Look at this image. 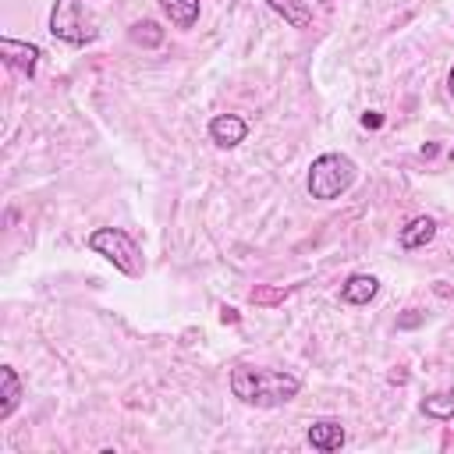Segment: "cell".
Instances as JSON below:
<instances>
[{
    "instance_id": "5bb4252c",
    "label": "cell",
    "mask_w": 454,
    "mask_h": 454,
    "mask_svg": "<svg viewBox=\"0 0 454 454\" xmlns=\"http://www.w3.org/2000/svg\"><path fill=\"white\" fill-rule=\"evenodd\" d=\"M128 39H131L135 46L153 50V46H160V43H163V28H160L156 21H135V25L128 28Z\"/></svg>"
},
{
    "instance_id": "9c48e42d",
    "label": "cell",
    "mask_w": 454,
    "mask_h": 454,
    "mask_svg": "<svg viewBox=\"0 0 454 454\" xmlns=\"http://www.w3.org/2000/svg\"><path fill=\"white\" fill-rule=\"evenodd\" d=\"M436 238V223L429 220V216H415V220H408L404 227H401V234H397V241H401V248H422V245H429Z\"/></svg>"
},
{
    "instance_id": "7c38bea8",
    "label": "cell",
    "mask_w": 454,
    "mask_h": 454,
    "mask_svg": "<svg viewBox=\"0 0 454 454\" xmlns=\"http://www.w3.org/2000/svg\"><path fill=\"white\" fill-rule=\"evenodd\" d=\"M160 7L174 28H192L199 21V0H160Z\"/></svg>"
},
{
    "instance_id": "ac0fdd59",
    "label": "cell",
    "mask_w": 454,
    "mask_h": 454,
    "mask_svg": "<svg viewBox=\"0 0 454 454\" xmlns=\"http://www.w3.org/2000/svg\"><path fill=\"white\" fill-rule=\"evenodd\" d=\"M447 89H450V96H454V67H450V74H447Z\"/></svg>"
},
{
    "instance_id": "7a4b0ae2",
    "label": "cell",
    "mask_w": 454,
    "mask_h": 454,
    "mask_svg": "<svg viewBox=\"0 0 454 454\" xmlns=\"http://www.w3.org/2000/svg\"><path fill=\"white\" fill-rule=\"evenodd\" d=\"M355 174H358V167H355L351 156H344V153H323V156L312 160L309 177H305V188H309L312 199L333 202V199H340L355 184Z\"/></svg>"
},
{
    "instance_id": "8992f818",
    "label": "cell",
    "mask_w": 454,
    "mask_h": 454,
    "mask_svg": "<svg viewBox=\"0 0 454 454\" xmlns=\"http://www.w3.org/2000/svg\"><path fill=\"white\" fill-rule=\"evenodd\" d=\"M245 135H248V124H245V117H238V114H216V117L209 121V138H213L220 149H234L238 142H245Z\"/></svg>"
},
{
    "instance_id": "30bf717a",
    "label": "cell",
    "mask_w": 454,
    "mask_h": 454,
    "mask_svg": "<svg viewBox=\"0 0 454 454\" xmlns=\"http://www.w3.org/2000/svg\"><path fill=\"white\" fill-rule=\"evenodd\" d=\"M18 401H21V380L11 365H0V422H7L14 415Z\"/></svg>"
},
{
    "instance_id": "4fadbf2b",
    "label": "cell",
    "mask_w": 454,
    "mask_h": 454,
    "mask_svg": "<svg viewBox=\"0 0 454 454\" xmlns=\"http://www.w3.org/2000/svg\"><path fill=\"white\" fill-rule=\"evenodd\" d=\"M422 411H426L429 419H440V422L454 419V390H440V394H429V397L422 401Z\"/></svg>"
},
{
    "instance_id": "8fae6325",
    "label": "cell",
    "mask_w": 454,
    "mask_h": 454,
    "mask_svg": "<svg viewBox=\"0 0 454 454\" xmlns=\"http://www.w3.org/2000/svg\"><path fill=\"white\" fill-rule=\"evenodd\" d=\"M291 28H309L312 25V7H309V0H266Z\"/></svg>"
},
{
    "instance_id": "52a82bcc",
    "label": "cell",
    "mask_w": 454,
    "mask_h": 454,
    "mask_svg": "<svg viewBox=\"0 0 454 454\" xmlns=\"http://www.w3.org/2000/svg\"><path fill=\"white\" fill-rule=\"evenodd\" d=\"M344 440H348V433H344V426L333 422V419H319V422L309 426V447H312V450L330 454V450H340Z\"/></svg>"
},
{
    "instance_id": "d6986e66",
    "label": "cell",
    "mask_w": 454,
    "mask_h": 454,
    "mask_svg": "<svg viewBox=\"0 0 454 454\" xmlns=\"http://www.w3.org/2000/svg\"><path fill=\"white\" fill-rule=\"evenodd\" d=\"M450 160H454V145H450Z\"/></svg>"
},
{
    "instance_id": "ba28073f",
    "label": "cell",
    "mask_w": 454,
    "mask_h": 454,
    "mask_svg": "<svg viewBox=\"0 0 454 454\" xmlns=\"http://www.w3.org/2000/svg\"><path fill=\"white\" fill-rule=\"evenodd\" d=\"M380 291V280L372 273H351L344 284H340V301L344 305H369Z\"/></svg>"
},
{
    "instance_id": "277c9868",
    "label": "cell",
    "mask_w": 454,
    "mask_h": 454,
    "mask_svg": "<svg viewBox=\"0 0 454 454\" xmlns=\"http://www.w3.org/2000/svg\"><path fill=\"white\" fill-rule=\"evenodd\" d=\"M50 35L71 46H85L96 39V28L82 7V0H53L50 7Z\"/></svg>"
},
{
    "instance_id": "5b68a950",
    "label": "cell",
    "mask_w": 454,
    "mask_h": 454,
    "mask_svg": "<svg viewBox=\"0 0 454 454\" xmlns=\"http://www.w3.org/2000/svg\"><path fill=\"white\" fill-rule=\"evenodd\" d=\"M0 57H4V64H7L11 71H18V74L32 78V74H35V67H39V57H43V50H39L35 43L0 39Z\"/></svg>"
},
{
    "instance_id": "2e32d148",
    "label": "cell",
    "mask_w": 454,
    "mask_h": 454,
    "mask_svg": "<svg viewBox=\"0 0 454 454\" xmlns=\"http://www.w3.org/2000/svg\"><path fill=\"white\" fill-rule=\"evenodd\" d=\"M362 124H365V128H380V124H383V117H380L376 110H369V114H362Z\"/></svg>"
},
{
    "instance_id": "6da1fadb",
    "label": "cell",
    "mask_w": 454,
    "mask_h": 454,
    "mask_svg": "<svg viewBox=\"0 0 454 454\" xmlns=\"http://www.w3.org/2000/svg\"><path fill=\"white\" fill-rule=\"evenodd\" d=\"M301 390V380L277 369H255V365H234L231 369V394L255 408H277L287 404Z\"/></svg>"
},
{
    "instance_id": "9a60e30c",
    "label": "cell",
    "mask_w": 454,
    "mask_h": 454,
    "mask_svg": "<svg viewBox=\"0 0 454 454\" xmlns=\"http://www.w3.org/2000/svg\"><path fill=\"white\" fill-rule=\"evenodd\" d=\"M287 294H291V287H266V284H255V287L248 291V301H252V305H280Z\"/></svg>"
},
{
    "instance_id": "3957f363",
    "label": "cell",
    "mask_w": 454,
    "mask_h": 454,
    "mask_svg": "<svg viewBox=\"0 0 454 454\" xmlns=\"http://www.w3.org/2000/svg\"><path fill=\"white\" fill-rule=\"evenodd\" d=\"M85 245L96 255H103L106 262H114V270H121L124 277H142L145 273V259H142L138 241L128 231H121V227H96L85 238Z\"/></svg>"
},
{
    "instance_id": "e0dca14e",
    "label": "cell",
    "mask_w": 454,
    "mask_h": 454,
    "mask_svg": "<svg viewBox=\"0 0 454 454\" xmlns=\"http://www.w3.org/2000/svg\"><path fill=\"white\" fill-rule=\"evenodd\" d=\"M220 319H223V323H238V309L223 305V309H220Z\"/></svg>"
}]
</instances>
